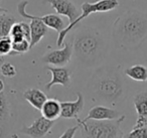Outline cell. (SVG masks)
<instances>
[{"instance_id":"cell-4","label":"cell","mask_w":147,"mask_h":138,"mask_svg":"<svg viewBox=\"0 0 147 138\" xmlns=\"http://www.w3.org/2000/svg\"><path fill=\"white\" fill-rule=\"evenodd\" d=\"M124 119L125 115H122L119 119L111 121H83L78 119L77 122L83 138H123L124 134L121 130V124Z\"/></svg>"},{"instance_id":"cell-8","label":"cell","mask_w":147,"mask_h":138,"mask_svg":"<svg viewBox=\"0 0 147 138\" xmlns=\"http://www.w3.org/2000/svg\"><path fill=\"white\" fill-rule=\"evenodd\" d=\"M55 121L45 119V117H39L33 121L29 126H23L20 129V133L27 135L31 138H43L47 134L51 132Z\"/></svg>"},{"instance_id":"cell-6","label":"cell","mask_w":147,"mask_h":138,"mask_svg":"<svg viewBox=\"0 0 147 138\" xmlns=\"http://www.w3.org/2000/svg\"><path fill=\"white\" fill-rule=\"evenodd\" d=\"M28 1L27 0H22L17 5V10L18 13L23 17V18H29L31 22L29 23L30 25V33H31V41H30V47L36 45L49 31V27L45 24L41 20H39L38 17L34 15H30L26 12L25 7H26Z\"/></svg>"},{"instance_id":"cell-19","label":"cell","mask_w":147,"mask_h":138,"mask_svg":"<svg viewBox=\"0 0 147 138\" xmlns=\"http://www.w3.org/2000/svg\"><path fill=\"white\" fill-rule=\"evenodd\" d=\"M9 37L11 39L12 43H18V41H21L23 39H26L24 29H23L22 22L21 21H17L13 25L10 30V33H9Z\"/></svg>"},{"instance_id":"cell-18","label":"cell","mask_w":147,"mask_h":138,"mask_svg":"<svg viewBox=\"0 0 147 138\" xmlns=\"http://www.w3.org/2000/svg\"><path fill=\"white\" fill-rule=\"evenodd\" d=\"M125 75L137 82L147 81V68L143 65H134L124 71Z\"/></svg>"},{"instance_id":"cell-24","label":"cell","mask_w":147,"mask_h":138,"mask_svg":"<svg viewBox=\"0 0 147 138\" xmlns=\"http://www.w3.org/2000/svg\"><path fill=\"white\" fill-rule=\"evenodd\" d=\"M123 138H147V126L143 128H133Z\"/></svg>"},{"instance_id":"cell-23","label":"cell","mask_w":147,"mask_h":138,"mask_svg":"<svg viewBox=\"0 0 147 138\" xmlns=\"http://www.w3.org/2000/svg\"><path fill=\"white\" fill-rule=\"evenodd\" d=\"M0 110L7 112H14L13 106L11 104L10 100H9V97L6 94V92L0 93Z\"/></svg>"},{"instance_id":"cell-7","label":"cell","mask_w":147,"mask_h":138,"mask_svg":"<svg viewBox=\"0 0 147 138\" xmlns=\"http://www.w3.org/2000/svg\"><path fill=\"white\" fill-rule=\"evenodd\" d=\"M73 45L69 43H65L63 49H55L42 57V62L53 67H65L71 61L73 55Z\"/></svg>"},{"instance_id":"cell-10","label":"cell","mask_w":147,"mask_h":138,"mask_svg":"<svg viewBox=\"0 0 147 138\" xmlns=\"http://www.w3.org/2000/svg\"><path fill=\"white\" fill-rule=\"evenodd\" d=\"M61 117L63 119H79V115L85 106L84 96L82 93H77V100L73 102H61Z\"/></svg>"},{"instance_id":"cell-17","label":"cell","mask_w":147,"mask_h":138,"mask_svg":"<svg viewBox=\"0 0 147 138\" xmlns=\"http://www.w3.org/2000/svg\"><path fill=\"white\" fill-rule=\"evenodd\" d=\"M16 22V18L12 14L0 13V39L9 37L11 28Z\"/></svg>"},{"instance_id":"cell-27","label":"cell","mask_w":147,"mask_h":138,"mask_svg":"<svg viewBox=\"0 0 147 138\" xmlns=\"http://www.w3.org/2000/svg\"><path fill=\"white\" fill-rule=\"evenodd\" d=\"M0 13H7V9L2 8V7H0Z\"/></svg>"},{"instance_id":"cell-13","label":"cell","mask_w":147,"mask_h":138,"mask_svg":"<svg viewBox=\"0 0 147 138\" xmlns=\"http://www.w3.org/2000/svg\"><path fill=\"white\" fill-rule=\"evenodd\" d=\"M137 112V120L133 128H143L147 126V92H140L133 100Z\"/></svg>"},{"instance_id":"cell-5","label":"cell","mask_w":147,"mask_h":138,"mask_svg":"<svg viewBox=\"0 0 147 138\" xmlns=\"http://www.w3.org/2000/svg\"><path fill=\"white\" fill-rule=\"evenodd\" d=\"M118 6H119L118 0H98V1H96L94 3H90V2L83 3L82 6H81L82 14L74 21V22L69 23L61 32L59 33V37H57V47H63V41H65V37H67V32L71 28H74V27L76 26L80 21H82L83 19L88 17L89 15H91L92 13H97V12H108V11L114 10Z\"/></svg>"},{"instance_id":"cell-25","label":"cell","mask_w":147,"mask_h":138,"mask_svg":"<svg viewBox=\"0 0 147 138\" xmlns=\"http://www.w3.org/2000/svg\"><path fill=\"white\" fill-rule=\"evenodd\" d=\"M79 128H80L79 127V125L67 128V129L65 130V131L63 132V133L61 134L59 138H74L75 137V135H76V133H77V131H78Z\"/></svg>"},{"instance_id":"cell-21","label":"cell","mask_w":147,"mask_h":138,"mask_svg":"<svg viewBox=\"0 0 147 138\" xmlns=\"http://www.w3.org/2000/svg\"><path fill=\"white\" fill-rule=\"evenodd\" d=\"M12 51V41L9 37L0 39V57L10 55Z\"/></svg>"},{"instance_id":"cell-15","label":"cell","mask_w":147,"mask_h":138,"mask_svg":"<svg viewBox=\"0 0 147 138\" xmlns=\"http://www.w3.org/2000/svg\"><path fill=\"white\" fill-rule=\"evenodd\" d=\"M40 111L41 114H42V117H45V119L51 120V121H55L61 117V102L57 99H53H53H47V102L43 104Z\"/></svg>"},{"instance_id":"cell-9","label":"cell","mask_w":147,"mask_h":138,"mask_svg":"<svg viewBox=\"0 0 147 138\" xmlns=\"http://www.w3.org/2000/svg\"><path fill=\"white\" fill-rule=\"evenodd\" d=\"M47 1L53 6L57 15L67 16L69 18V23L74 22L80 16L79 9L69 0H47Z\"/></svg>"},{"instance_id":"cell-20","label":"cell","mask_w":147,"mask_h":138,"mask_svg":"<svg viewBox=\"0 0 147 138\" xmlns=\"http://www.w3.org/2000/svg\"><path fill=\"white\" fill-rule=\"evenodd\" d=\"M30 47V41H28L27 39H23L18 43H12V51L10 53V55H22L27 53Z\"/></svg>"},{"instance_id":"cell-12","label":"cell","mask_w":147,"mask_h":138,"mask_svg":"<svg viewBox=\"0 0 147 138\" xmlns=\"http://www.w3.org/2000/svg\"><path fill=\"white\" fill-rule=\"evenodd\" d=\"M118 111L111 109L106 106L98 105L93 107L89 111V114L83 121H89V120H96V121H111V120H117L121 117Z\"/></svg>"},{"instance_id":"cell-2","label":"cell","mask_w":147,"mask_h":138,"mask_svg":"<svg viewBox=\"0 0 147 138\" xmlns=\"http://www.w3.org/2000/svg\"><path fill=\"white\" fill-rule=\"evenodd\" d=\"M90 90L97 100L116 103L123 96L124 85L116 70L100 69L94 74L90 82Z\"/></svg>"},{"instance_id":"cell-26","label":"cell","mask_w":147,"mask_h":138,"mask_svg":"<svg viewBox=\"0 0 147 138\" xmlns=\"http://www.w3.org/2000/svg\"><path fill=\"white\" fill-rule=\"evenodd\" d=\"M5 89H6V85H5L4 81L2 79H0V93H4Z\"/></svg>"},{"instance_id":"cell-16","label":"cell","mask_w":147,"mask_h":138,"mask_svg":"<svg viewBox=\"0 0 147 138\" xmlns=\"http://www.w3.org/2000/svg\"><path fill=\"white\" fill-rule=\"evenodd\" d=\"M39 20H41L49 28L55 29L57 32H61L67 27L65 21L57 14H47L43 16H37Z\"/></svg>"},{"instance_id":"cell-1","label":"cell","mask_w":147,"mask_h":138,"mask_svg":"<svg viewBox=\"0 0 147 138\" xmlns=\"http://www.w3.org/2000/svg\"><path fill=\"white\" fill-rule=\"evenodd\" d=\"M113 37L120 47L130 49L139 45L147 39V13L128 10L113 24Z\"/></svg>"},{"instance_id":"cell-3","label":"cell","mask_w":147,"mask_h":138,"mask_svg":"<svg viewBox=\"0 0 147 138\" xmlns=\"http://www.w3.org/2000/svg\"><path fill=\"white\" fill-rule=\"evenodd\" d=\"M73 51L80 61L86 64L95 63L104 53L105 41L95 29L83 28L76 33Z\"/></svg>"},{"instance_id":"cell-22","label":"cell","mask_w":147,"mask_h":138,"mask_svg":"<svg viewBox=\"0 0 147 138\" xmlns=\"http://www.w3.org/2000/svg\"><path fill=\"white\" fill-rule=\"evenodd\" d=\"M0 73L5 78H13L16 76V69L11 63H4L0 67Z\"/></svg>"},{"instance_id":"cell-11","label":"cell","mask_w":147,"mask_h":138,"mask_svg":"<svg viewBox=\"0 0 147 138\" xmlns=\"http://www.w3.org/2000/svg\"><path fill=\"white\" fill-rule=\"evenodd\" d=\"M47 69L51 74V80L45 85L47 91L55 85H61L65 88L71 85V72L69 69L65 67H47Z\"/></svg>"},{"instance_id":"cell-14","label":"cell","mask_w":147,"mask_h":138,"mask_svg":"<svg viewBox=\"0 0 147 138\" xmlns=\"http://www.w3.org/2000/svg\"><path fill=\"white\" fill-rule=\"evenodd\" d=\"M22 97L36 110H41L47 100V95L37 88H28L23 92Z\"/></svg>"}]
</instances>
